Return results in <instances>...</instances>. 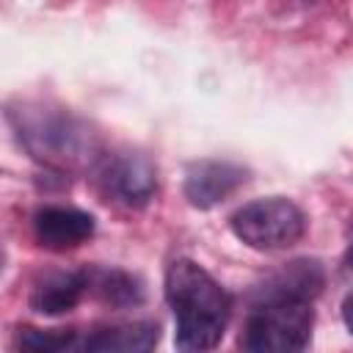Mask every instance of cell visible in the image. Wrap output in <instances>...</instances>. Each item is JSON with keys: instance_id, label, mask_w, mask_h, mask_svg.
<instances>
[{"instance_id": "9c48e42d", "label": "cell", "mask_w": 353, "mask_h": 353, "mask_svg": "<svg viewBox=\"0 0 353 353\" xmlns=\"http://www.w3.org/2000/svg\"><path fill=\"white\" fill-rule=\"evenodd\" d=\"M320 287H323V270L317 262H292L256 290V301H276V298L309 301L312 295L320 292Z\"/></svg>"}, {"instance_id": "5b68a950", "label": "cell", "mask_w": 353, "mask_h": 353, "mask_svg": "<svg viewBox=\"0 0 353 353\" xmlns=\"http://www.w3.org/2000/svg\"><path fill=\"white\" fill-rule=\"evenodd\" d=\"M245 179H248V171L237 163L199 160L185 171V196L193 207L210 210V207L226 201Z\"/></svg>"}, {"instance_id": "277c9868", "label": "cell", "mask_w": 353, "mask_h": 353, "mask_svg": "<svg viewBox=\"0 0 353 353\" xmlns=\"http://www.w3.org/2000/svg\"><path fill=\"white\" fill-rule=\"evenodd\" d=\"M229 226L240 243L256 251H279L295 245L306 232L303 210L281 196L256 199L243 204L232 218Z\"/></svg>"}, {"instance_id": "30bf717a", "label": "cell", "mask_w": 353, "mask_h": 353, "mask_svg": "<svg viewBox=\"0 0 353 353\" xmlns=\"http://www.w3.org/2000/svg\"><path fill=\"white\" fill-rule=\"evenodd\" d=\"M157 323L138 320L102 328L85 339V350L94 353H143L157 345Z\"/></svg>"}, {"instance_id": "7a4b0ae2", "label": "cell", "mask_w": 353, "mask_h": 353, "mask_svg": "<svg viewBox=\"0 0 353 353\" xmlns=\"http://www.w3.org/2000/svg\"><path fill=\"white\" fill-rule=\"evenodd\" d=\"M312 325H314V312L309 301L301 298L256 301L240 334V347L251 353H295L309 345Z\"/></svg>"}, {"instance_id": "6da1fadb", "label": "cell", "mask_w": 353, "mask_h": 353, "mask_svg": "<svg viewBox=\"0 0 353 353\" xmlns=\"http://www.w3.org/2000/svg\"><path fill=\"white\" fill-rule=\"evenodd\" d=\"M165 298L174 309L179 350H210L229 323V295L196 262L176 259L165 270Z\"/></svg>"}, {"instance_id": "3957f363", "label": "cell", "mask_w": 353, "mask_h": 353, "mask_svg": "<svg viewBox=\"0 0 353 353\" xmlns=\"http://www.w3.org/2000/svg\"><path fill=\"white\" fill-rule=\"evenodd\" d=\"M19 138L25 141L28 152L36 160L63 171L91 163L97 152L94 135L83 124H77L69 116L47 113V110L25 113L19 121Z\"/></svg>"}, {"instance_id": "8fae6325", "label": "cell", "mask_w": 353, "mask_h": 353, "mask_svg": "<svg viewBox=\"0 0 353 353\" xmlns=\"http://www.w3.org/2000/svg\"><path fill=\"white\" fill-rule=\"evenodd\" d=\"M83 273H85V292H94L108 306L127 309V306H138L143 301L141 281L135 276H130L127 270L94 268V270H83Z\"/></svg>"}, {"instance_id": "52a82bcc", "label": "cell", "mask_w": 353, "mask_h": 353, "mask_svg": "<svg viewBox=\"0 0 353 353\" xmlns=\"http://www.w3.org/2000/svg\"><path fill=\"white\" fill-rule=\"evenodd\" d=\"M105 182L124 204L141 207L152 199V193L157 188V171L146 157L127 154V157H116L108 163Z\"/></svg>"}, {"instance_id": "8992f818", "label": "cell", "mask_w": 353, "mask_h": 353, "mask_svg": "<svg viewBox=\"0 0 353 353\" xmlns=\"http://www.w3.org/2000/svg\"><path fill=\"white\" fill-rule=\"evenodd\" d=\"M33 229L44 248L66 251V248H77L94 234V215L77 207H44L36 212Z\"/></svg>"}, {"instance_id": "ba28073f", "label": "cell", "mask_w": 353, "mask_h": 353, "mask_svg": "<svg viewBox=\"0 0 353 353\" xmlns=\"http://www.w3.org/2000/svg\"><path fill=\"white\" fill-rule=\"evenodd\" d=\"M85 292V273L58 270L41 276L30 290V306L39 314H63L80 303Z\"/></svg>"}, {"instance_id": "7c38bea8", "label": "cell", "mask_w": 353, "mask_h": 353, "mask_svg": "<svg viewBox=\"0 0 353 353\" xmlns=\"http://www.w3.org/2000/svg\"><path fill=\"white\" fill-rule=\"evenodd\" d=\"M74 339L72 331H41V328H19L17 334V347L33 350V353H55L69 347Z\"/></svg>"}]
</instances>
